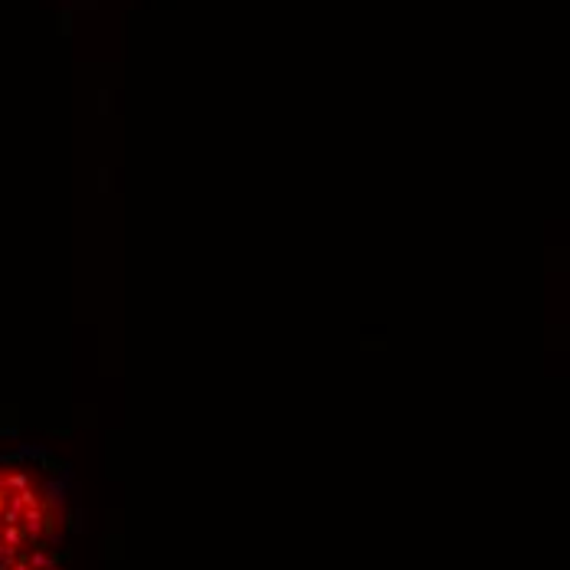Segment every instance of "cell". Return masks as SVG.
<instances>
[{"label": "cell", "mask_w": 570, "mask_h": 570, "mask_svg": "<svg viewBox=\"0 0 570 570\" xmlns=\"http://www.w3.org/2000/svg\"><path fill=\"white\" fill-rule=\"evenodd\" d=\"M56 531L53 485L20 459H0V570H53Z\"/></svg>", "instance_id": "6da1fadb"}]
</instances>
